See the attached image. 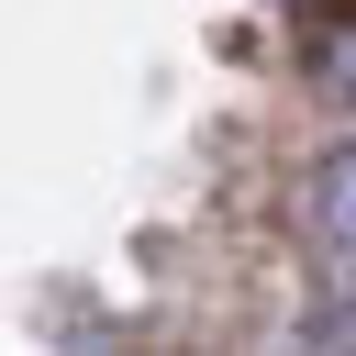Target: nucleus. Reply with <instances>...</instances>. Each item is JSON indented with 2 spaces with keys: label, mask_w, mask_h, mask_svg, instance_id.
<instances>
[{
  "label": "nucleus",
  "mask_w": 356,
  "mask_h": 356,
  "mask_svg": "<svg viewBox=\"0 0 356 356\" xmlns=\"http://www.w3.org/2000/svg\"><path fill=\"white\" fill-rule=\"evenodd\" d=\"M312 211H323V234H334V245H356V145H334V156H323Z\"/></svg>",
  "instance_id": "f257e3e1"
}]
</instances>
